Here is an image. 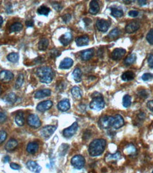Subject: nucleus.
<instances>
[{
	"mask_svg": "<svg viewBox=\"0 0 153 173\" xmlns=\"http://www.w3.org/2000/svg\"><path fill=\"white\" fill-rule=\"evenodd\" d=\"M3 21H4V20H3V18L2 17V16H0V28H1L2 25V24H3Z\"/></svg>",
	"mask_w": 153,
	"mask_h": 173,
	"instance_id": "nucleus-57",
	"label": "nucleus"
},
{
	"mask_svg": "<svg viewBox=\"0 0 153 173\" xmlns=\"http://www.w3.org/2000/svg\"><path fill=\"white\" fill-rule=\"evenodd\" d=\"M131 102H132L131 96L129 95V94H125L123 98V106L125 107V108H128V107H129L131 105Z\"/></svg>",
	"mask_w": 153,
	"mask_h": 173,
	"instance_id": "nucleus-39",
	"label": "nucleus"
},
{
	"mask_svg": "<svg viewBox=\"0 0 153 173\" xmlns=\"http://www.w3.org/2000/svg\"><path fill=\"white\" fill-rule=\"evenodd\" d=\"M138 14H139V12L136 10H131L129 12V15L131 17H136L138 16Z\"/></svg>",
	"mask_w": 153,
	"mask_h": 173,
	"instance_id": "nucleus-49",
	"label": "nucleus"
},
{
	"mask_svg": "<svg viewBox=\"0 0 153 173\" xmlns=\"http://www.w3.org/2000/svg\"><path fill=\"white\" fill-rule=\"evenodd\" d=\"M124 153L125 154H127V155H134L136 153V148H135V146L133 145H130L126 146V148L124 150Z\"/></svg>",
	"mask_w": 153,
	"mask_h": 173,
	"instance_id": "nucleus-37",
	"label": "nucleus"
},
{
	"mask_svg": "<svg viewBox=\"0 0 153 173\" xmlns=\"http://www.w3.org/2000/svg\"><path fill=\"white\" fill-rule=\"evenodd\" d=\"M136 58H137V57H136L135 54H131L126 57L125 60H124V63H125L126 65H131L135 63Z\"/></svg>",
	"mask_w": 153,
	"mask_h": 173,
	"instance_id": "nucleus-36",
	"label": "nucleus"
},
{
	"mask_svg": "<svg viewBox=\"0 0 153 173\" xmlns=\"http://www.w3.org/2000/svg\"><path fill=\"white\" fill-rule=\"evenodd\" d=\"M52 106H53L52 101L46 100L39 103V104L37 105L36 109L37 110L39 111L40 112H44L45 111L50 109Z\"/></svg>",
	"mask_w": 153,
	"mask_h": 173,
	"instance_id": "nucleus-11",
	"label": "nucleus"
},
{
	"mask_svg": "<svg viewBox=\"0 0 153 173\" xmlns=\"http://www.w3.org/2000/svg\"><path fill=\"white\" fill-rule=\"evenodd\" d=\"M62 18H63V21L65 22V23H67V22H69L70 19H71V15L69 14H66L64 16H63Z\"/></svg>",
	"mask_w": 153,
	"mask_h": 173,
	"instance_id": "nucleus-48",
	"label": "nucleus"
},
{
	"mask_svg": "<svg viewBox=\"0 0 153 173\" xmlns=\"http://www.w3.org/2000/svg\"><path fill=\"white\" fill-rule=\"evenodd\" d=\"M14 74L11 71L2 70L0 72V82L3 83H8L13 80Z\"/></svg>",
	"mask_w": 153,
	"mask_h": 173,
	"instance_id": "nucleus-9",
	"label": "nucleus"
},
{
	"mask_svg": "<svg viewBox=\"0 0 153 173\" xmlns=\"http://www.w3.org/2000/svg\"><path fill=\"white\" fill-rule=\"evenodd\" d=\"M27 123L31 127L38 129L41 126V121L36 114H31L27 119Z\"/></svg>",
	"mask_w": 153,
	"mask_h": 173,
	"instance_id": "nucleus-6",
	"label": "nucleus"
},
{
	"mask_svg": "<svg viewBox=\"0 0 153 173\" xmlns=\"http://www.w3.org/2000/svg\"><path fill=\"white\" fill-rule=\"evenodd\" d=\"M94 51L93 48L88 49V50L84 51L83 52L81 53V58L82 60L86 61L90 60L92 57L94 56Z\"/></svg>",
	"mask_w": 153,
	"mask_h": 173,
	"instance_id": "nucleus-19",
	"label": "nucleus"
},
{
	"mask_svg": "<svg viewBox=\"0 0 153 173\" xmlns=\"http://www.w3.org/2000/svg\"><path fill=\"white\" fill-rule=\"evenodd\" d=\"M50 11V9L48 7H45V6L44 5L41 6V7H39L38 10H37V13H38V14H40V15H44V16L48 15Z\"/></svg>",
	"mask_w": 153,
	"mask_h": 173,
	"instance_id": "nucleus-33",
	"label": "nucleus"
},
{
	"mask_svg": "<svg viewBox=\"0 0 153 173\" xmlns=\"http://www.w3.org/2000/svg\"><path fill=\"white\" fill-rule=\"evenodd\" d=\"M82 70L79 67H76V68L74 70L73 73H72V76H73L74 81L76 82H80L82 81Z\"/></svg>",
	"mask_w": 153,
	"mask_h": 173,
	"instance_id": "nucleus-28",
	"label": "nucleus"
},
{
	"mask_svg": "<svg viewBox=\"0 0 153 173\" xmlns=\"http://www.w3.org/2000/svg\"><path fill=\"white\" fill-rule=\"evenodd\" d=\"M152 173H153V171H152Z\"/></svg>",
	"mask_w": 153,
	"mask_h": 173,
	"instance_id": "nucleus-60",
	"label": "nucleus"
},
{
	"mask_svg": "<svg viewBox=\"0 0 153 173\" xmlns=\"http://www.w3.org/2000/svg\"><path fill=\"white\" fill-rule=\"evenodd\" d=\"M135 77V74L132 71H126L121 75V78L123 81H131Z\"/></svg>",
	"mask_w": 153,
	"mask_h": 173,
	"instance_id": "nucleus-29",
	"label": "nucleus"
},
{
	"mask_svg": "<svg viewBox=\"0 0 153 173\" xmlns=\"http://www.w3.org/2000/svg\"><path fill=\"white\" fill-rule=\"evenodd\" d=\"M7 60L11 63H17L18 61V59H19V55L16 53H9V55H7Z\"/></svg>",
	"mask_w": 153,
	"mask_h": 173,
	"instance_id": "nucleus-35",
	"label": "nucleus"
},
{
	"mask_svg": "<svg viewBox=\"0 0 153 173\" xmlns=\"http://www.w3.org/2000/svg\"><path fill=\"white\" fill-rule=\"evenodd\" d=\"M111 23L109 21L104 19H99L96 21V26L99 31L101 32H106L108 31L109 26H110Z\"/></svg>",
	"mask_w": 153,
	"mask_h": 173,
	"instance_id": "nucleus-10",
	"label": "nucleus"
},
{
	"mask_svg": "<svg viewBox=\"0 0 153 173\" xmlns=\"http://www.w3.org/2000/svg\"><path fill=\"white\" fill-rule=\"evenodd\" d=\"M126 51L123 48H116L111 53V57L115 60H119L125 55Z\"/></svg>",
	"mask_w": 153,
	"mask_h": 173,
	"instance_id": "nucleus-13",
	"label": "nucleus"
},
{
	"mask_svg": "<svg viewBox=\"0 0 153 173\" xmlns=\"http://www.w3.org/2000/svg\"><path fill=\"white\" fill-rule=\"evenodd\" d=\"M121 154L120 152H117L115 154H108L106 157V161H111V160H118L121 159Z\"/></svg>",
	"mask_w": 153,
	"mask_h": 173,
	"instance_id": "nucleus-31",
	"label": "nucleus"
},
{
	"mask_svg": "<svg viewBox=\"0 0 153 173\" xmlns=\"http://www.w3.org/2000/svg\"><path fill=\"white\" fill-rule=\"evenodd\" d=\"M75 42L78 46H84L89 44L90 38L87 36H80L75 39Z\"/></svg>",
	"mask_w": 153,
	"mask_h": 173,
	"instance_id": "nucleus-21",
	"label": "nucleus"
},
{
	"mask_svg": "<svg viewBox=\"0 0 153 173\" xmlns=\"http://www.w3.org/2000/svg\"><path fill=\"white\" fill-rule=\"evenodd\" d=\"M26 167L30 171L35 173H40L41 171V167L36 162L30 160L26 163Z\"/></svg>",
	"mask_w": 153,
	"mask_h": 173,
	"instance_id": "nucleus-14",
	"label": "nucleus"
},
{
	"mask_svg": "<svg viewBox=\"0 0 153 173\" xmlns=\"http://www.w3.org/2000/svg\"><path fill=\"white\" fill-rule=\"evenodd\" d=\"M148 62L149 67H151V68H153V55L152 54L149 55L148 58Z\"/></svg>",
	"mask_w": 153,
	"mask_h": 173,
	"instance_id": "nucleus-47",
	"label": "nucleus"
},
{
	"mask_svg": "<svg viewBox=\"0 0 153 173\" xmlns=\"http://www.w3.org/2000/svg\"><path fill=\"white\" fill-rule=\"evenodd\" d=\"M73 65V60L69 57H66L61 61L60 64V69H69Z\"/></svg>",
	"mask_w": 153,
	"mask_h": 173,
	"instance_id": "nucleus-23",
	"label": "nucleus"
},
{
	"mask_svg": "<svg viewBox=\"0 0 153 173\" xmlns=\"http://www.w3.org/2000/svg\"><path fill=\"white\" fill-rule=\"evenodd\" d=\"M113 125V116H104L101 117L99 119V126L101 128L104 129H108L112 127Z\"/></svg>",
	"mask_w": 153,
	"mask_h": 173,
	"instance_id": "nucleus-5",
	"label": "nucleus"
},
{
	"mask_svg": "<svg viewBox=\"0 0 153 173\" xmlns=\"http://www.w3.org/2000/svg\"><path fill=\"white\" fill-rule=\"evenodd\" d=\"M51 91L48 89L45 90H41L37 91L35 93V98L36 99H42L45 97H47V96H50Z\"/></svg>",
	"mask_w": 153,
	"mask_h": 173,
	"instance_id": "nucleus-17",
	"label": "nucleus"
},
{
	"mask_svg": "<svg viewBox=\"0 0 153 173\" xmlns=\"http://www.w3.org/2000/svg\"><path fill=\"white\" fill-rule=\"evenodd\" d=\"M10 167H11V169H13V170H18L21 169V166L19 165L16 164V163H11L10 164Z\"/></svg>",
	"mask_w": 153,
	"mask_h": 173,
	"instance_id": "nucleus-50",
	"label": "nucleus"
},
{
	"mask_svg": "<svg viewBox=\"0 0 153 173\" xmlns=\"http://www.w3.org/2000/svg\"><path fill=\"white\" fill-rule=\"evenodd\" d=\"M49 45V41L47 38H42L38 43V49L41 51L46 50Z\"/></svg>",
	"mask_w": 153,
	"mask_h": 173,
	"instance_id": "nucleus-30",
	"label": "nucleus"
},
{
	"mask_svg": "<svg viewBox=\"0 0 153 173\" xmlns=\"http://www.w3.org/2000/svg\"><path fill=\"white\" fill-rule=\"evenodd\" d=\"M138 5H139L140 6H144L147 4V2L144 1V0L143 1H142V0H139V1H138Z\"/></svg>",
	"mask_w": 153,
	"mask_h": 173,
	"instance_id": "nucleus-55",
	"label": "nucleus"
},
{
	"mask_svg": "<svg viewBox=\"0 0 153 173\" xmlns=\"http://www.w3.org/2000/svg\"><path fill=\"white\" fill-rule=\"evenodd\" d=\"M147 41H148V43L151 45H153V28L150 29V31L148 32V34H147Z\"/></svg>",
	"mask_w": 153,
	"mask_h": 173,
	"instance_id": "nucleus-41",
	"label": "nucleus"
},
{
	"mask_svg": "<svg viewBox=\"0 0 153 173\" xmlns=\"http://www.w3.org/2000/svg\"><path fill=\"white\" fill-rule=\"evenodd\" d=\"M2 92V88H1V86H0V94H1Z\"/></svg>",
	"mask_w": 153,
	"mask_h": 173,
	"instance_id": "nucleus-59",
	"label": "nucleus"
},
{
	"mask_svg": "<svg viewBox=\"0 0 153 173\" xmlns=\"http://www.w3.org/2000/svg\"><path fill=\"white\" fill-rule=\"evenodd\" d=\"M57 127L55 126L52 125H48L46 126L43 127L42 129L41 130V134L43 137L44 138H49L50 136L53 135V133L55 132V130H56Z\"/></svg>",
	"mask_w": 153,
	"mask_h": 173,
	"instance_id": "nucleus-8",
	"label": "nucleus"
},
{
	"mask_svg": "<svg viewBox=\"0 0 153 173\" xmlns=\"http://www.w3.org/2000/svg\"><path fill=\"white\" fill-rule=\"evenodd\" d=\"M53 7L54 8V9L56 10V11H60L62 9V6L60 5L59 3H55V4H53Z\"/></svg>",
	"mask_w": 153,
	"mask_h": 173,
	"instance_id": "nucleus-51",
	"label": "nucleus"
},
{
	"mask_svg": "<svg viewBox=\"0 0 153 173\" xmlns=\"http://www.w3.org/2000/svg\"><path fill=\"white\" fill-rule=\"evenodd\" d=\"M90 13L92 15H95L99 11V5L96 1H92L90 4Z\"/></svg>",
	"mask_w": 153,
	"mask_h": 173,
	"instance_id": "nucleus-24",
	"label": "nucleus"
},
{
	"mask_svg": "<svg viewBox=\"0 0 153 173\" xmlns=\"http://www.w3.org/2000/svg\"><path fill=\"white\" fill-rule=\"evenodd\" d=\"M138 118L141 119V120H142V119H144L145 118V114L143 112L140 113L139 115H138Z\"/></svg>",
	"mask_w": 153,
	"mask_h": 173,
	"instance_id": "nucleus-54",
	"label": "nucleus"
},
{
	"mask_svg": "<svg viewBox=\"0 0 153 173\" xmlns=\"http://www.w3.org/2000/svg\"><path fill=\"white\" fill-rule=\"evenodd\" d=\"M106 145V141L104 139H95L91 142L89 146V153L92 157H97L104 153Z\"/></svg>",
	"mask_w": 153,
	"mask_h": 173,
	"instance_id": "nucleus-1",
	"label": "nucleus"
},
{
	"mask_svg": "<svg viewBox=\"0 0 153 173\" xmlns=\"http://www.w3.org/2000/svg\"><path fill=\"white\" fill-rule=\"evenodd\" d=\"M140 24L137 21H133L131 22L128 24L127 26H125V31L129 34H131V33H133L138 31L140 28Z\"/></svg>",
	"mask_w": 153,
	"mask_h": 173,
	"instance_id": "nucleus-15",
	"label": "nucleus"
},
{
	"mask_svg": "<svg viewBox=\"0 0 153 173\" xmlns=\"http://www.w3.org/2000/svg\"><path fill=\"white\" fill-rule=\"evenodd\" d=\"M77 129H78V123L76 122L73 123L70 127H68L67 129L63 130V134L64 135V137L69 139V138L73 136L74 133L76 132V131H77Z\"/></svg>",
	"mask_w": 153,
	"mask_h": 173,
	"instance_id": "nucleus-7",
	"label": "nucleus"
},
{
	"mask_svg": "<svg viewBox=\"0 0 153 173\" xmlns=\"http://www.w3.org/2000/svg\"><path fill=\"white\" fill-rule=\"evenodd\" d=\"M9 160H10V158L9 157V156H5V157L4 158V162H9Z\"/></svg>",
	"mask_w": 153,
	"mask_h": 173,
	"instance_id": "nucleus-56",
	"label": "nucleus"
},
{
	"mask_svg": "<svg viewBox=\"0 0 153 173\" xmlns=\"http://www.w3.org/2000/svg\"><path fill=\"white\" fill-rule=\"evenodd\" d=\"M124 119L121 115L116 114L113 116L112 128L114 129H119L124 126Z\"/></svg>",
	"mask_w": 153,
	"mask_h": 173,
	"instance_id": "nucleus-12",
	"label": "nucleus"
},
{
	"mask_svg": "<svg viewBox=\"0 0 153 173\" xmlns=\"http://www.w3.org/2000/svg\"><path fill=\"white\" fill-rule=\"evenodd\" d=\"M142 79L143 81H150V80L153 79V75L150 73H145L142 76Z\"/></svg>",
	"mask_w": 153,
	"mask_h": 173,
	"instance_id": "nucleus-43",
	"label": "nucleus"
},
{
	"mask_svg": "<svg viewBox=\"0 0 153 173\" xmlns=\"http://www.w3.org/2000/svg\"><path fill=\"white\" fill-rule=\"evenodd\" d=\"M93 100L91 102L90 106L93 110L100 111L104 109L105 106V102L102 95L98 92H95L92 95Z\"/></svg>",
	"mask_w": 153,
	"mask_h": 173,
	"instance_id": "nucleus-3",
	"label": "nucleus"
},
{
	"mask_svg": "<svg viewBox=\"0 0 153 173\" xmlns=\"http://www.w3.org/2000/svg\"><path fill=\"white\" fill-rule=\"evenodd\" d=\"M7 116L5 113L0 112V123H5L6 121H7Z\"/></svg>",
	"mask_w": 153,
	"mask_h": 173,
	"instance_id": "nucleus-46",
	"label": "nucleus"
},
{
	"mask_svg": "<svg viewBox=\"0 0 153 173\" xmlns=\"http://www.w3.org/2000/svg\"><path fill=\"white\" fill-rule=\"evenodd\" d=\"M71 93L72 96H73L75 100H81L82 97V91L78 86H74V87H72V89L71 90Z\"/></svg>",
	"mask_w": 153,
	"mask_h": 173,
	"instance_id": "nucleus-26",
	"label": "nucleus"
},
{
	"mask_svg": "<svg viewBox=\"0 0 153 173\" xmlns=\"http://www.w3.org/2000/svg\"><path fill=\"white\" fill-rule=\"evenodd\" d=\"M7 137V133L5 131H0V144L3 143Z\"/></svg>",
	"mask_w": 153,
	"mask_h": 173,
	"instance_id": "nucleus-42",
	"label": "nucleus"
},
{
	"mask_svg": "<svg viewBox=\"0 0 153 173\" xmlns=\"http://www.w3.org/2000/svg\"><path fill=\"white\" fill-rule=\"evenodd\" d=\"M36 75L42 83L49 84L53 81L55 72L50 67H41L37 69Z\"/></svg>",
	"mask_w": 153,
	"mask_h": 173,
	"instance_id": "nucleus-2",
	"label": "nucleus"
},
{
	"mask_svg": "<svg viewBox=\"0 0 153 173\" xmlns=\"http://www.w3.org/2000/svg\"><path fill=\"white\" fill-rule=\"evenodd\" d=\"M119 34H120V30L119 29V28H113V29L111 31L110 33H109L108 35V37L111 39H115L119 36Z\"/></svg>",
	"mask_w": 153,
	"mask_h": 173,
	"instance_id": "nucleus-40",
	"label": "nucleus"
},
{
	"mask_svg": "<svg viewBox=\"0 0 153 173\" xmlns=\"http://www.w3.org/2000/svg\"><path fill=\"white\" fill-rule=\"evenodd\" d=\"M138 96H140V97H141L142 99H145L148 97V92H147L146 90H140L139 92H138Z\"/></svg>",
	"mask_w": 153,
	"mask_h": 173,
	"instance_id": "nucleus-45",
	"label": "nucleus"
},
{
	"mask_svg": "<svg viewBox=\"0 0 153 173\" xmlns=\"http://www.w3.org/2000/svg\"><path fill=\"white\" fill-rule=\"evenodd\" d=\"M4 100H5V102H7V104H13L16 101V95L14 92H11V93L7 94V95L4 97Z\"/></svg>",
	"mask_w": 153,
	"mask_h": 173,
	"instance_id": "nucleus-27",
	"label": "nucleus"
},
{
	"mask_svg": "<svg viewBox=\"0 0 153 173\" xmlns=\"http://www.w3.org/2000/svg\"><path fill=\"white\" fill-rule=\"evenodd\" d=\"M72 40V35L69 32L65 33V34H63V36H61L59 38L60 42L62 44L65 46H67V45L71 42Z\"/></svg>",
	"mask_w": 153,
	"mask_h": 173,
	"instance_id": "nucleus-16",
	"label": "nucleus"
},
{
	"mask_svg": "<svg viewBox=\"0 0 153 173\" xmlns=\"http://www.w3.org/2000/svg\"><path fill=\"white\" fill-rule=\"evenodd\" d=\"M49 55L51 57H57V56H59V55H60V52L59 51L56 50V49H53V50L50 51Z\"/></svg>",
	"mask_w": 153,
	"mask_h": 173,
	"instance_id": "nucleus-44",
	"label": "nucleus"
},
{
	"mask_svg": "<svg viewBox=\"0 0 153 173\" xmlns=\"http://www.w3.org/2000/svg\"><path fill=\"white\" fill-rule=\"evenodd\" d=\"M111 15L116 18H120L123 16V11L122 9H117V8H111Z\"/></svg>",
	"mask_w": 153,
	"mask_h": 173,
	"instance_id": "nucleus-34",
	"label": "nucleus"
},
{
	"mask_svg": "<svg viewBox=\"0 0 153 173\" xmlns=\"http://www.w3.org/2000/svg\"><path fill=\"white\" fill-rule=\"evenodd\" d=\"M71 164L75 169L81 170L85 165V159L82 155H76L71 159Z\"/></svg>",
	"mask_w": 153,
	"mask_h": 173,
	"instance_id": "nucleus-4",
	"label": "nucleus"
},
{
	"mask_svg": "<svg viewBox=\"0 0 153 173\" xmlns=\"http://www.w3.org/2000/svg\"><path fill=\"white\" fill-rule=\"evenodd\" d=\"M124 2H125V4H130L133 2V1H124Z\"/></svg>",
	"mask_w": 153,
	"mask_h": 173,
	"instance_id": "nucleus-58",
	"label": "nucleus"
},
{
	"mask_svg": "<svg viewBox=\"0 0 153 173\" xmlns=\"http://www.w3.org/2000/svg\"><path fill=\"white\" fill-rule=\"evenodd\" d=\"M147 106H148V108L151 111V112H153V100L149 101L148 104H147Z\"/></svg>",
	"mask_w": 153,
	"mask_h": 173,
	"instance_id": "nucleus-53",
	"label": "nucleus"
},
{
	"mask_svg": "<svg viewBox=\"0 0 153 173\" xmlns=\"http://www.w3.org/2000/svg\"><path fill=\"white\" fill-rule=\"evenodd\" d=\"M17 146H18V141H16V139H11L7 142V144H6L5 149L6 150H7V151L9 152L13 151V150H14L16 148H17Z\"/></svg>",
	"mask_w": 153,
	"mask_h": 173,
	"instance_id": "nucleus-20",
	"label": "nucleus"
},
{
	"mask_svg": "<svg viewBox=\"0 0 153 173\" xmlns=\"http://www.w3.org/2000/svg\"><path fill=\"white\" fill-rule=\"evenodd\" d=\"M14 120H15V122L16 124H17L18 126H24L25 123V119H24V113H23L22 112H18L16 113Z\"/></svg>",
	"mask_w": 153,
	"mask_h": 173,
	"instance_id": "nucleus-25",
	"label": "nucleus"
},
{
	"mask_svg": "<svg viewBox=\"0 0 153 173\" xmlns=\"http://www.w3.org/2000/svg\"><path fill=\"white\" fill-rule=\"evenodd\" d=\"M39 148V145L36 142H31L28 144L27 148H26V150L28 153L30 154H35L37 153Z\"/></svg>",
	"mask_w": 153,
	"mask_h": 173,
	"instance_id": "nucleus-22",
	"label": "nucleus"
},
{
	"mask_svg": "<svg viewBox=\"0 0 153 173\" xmlns=\"http://www.w3.org/2000/svg\"><path fill=\"white\" fill-rule=\"evenodd\" d=\"M57 108L61 112H66L70 108V103L68 100H64L60 101L57 104Z\"/></svg>",
	"mask_w": 153,
	"mask_h": 173,
	"instance_id": "nucleus-18",
	"label": "nucleus"
},
{
	"mask_svg": "<svg viewBox=\"0 0 153 173\" xmlns=\"http://www.w3.org/2000/svg\"><path fill=\"white\" fill-rule=\"evenodd\" d=\"M23 28V25L20 22H16L11 24V26H10V31L11 32H19L20 31H21Z\"/></svg>",
	"mask_w": 153,
	"mask_h": 173,
	"instance_id": "nucleus-32",
	"label": "nucleus"
},
{
	"mask_svg": "<svg viewBox=\"0 0 153 173\" xmlns=\"http://www.w3.org/2000/svg\"><path fill=\"white\" fill-rule=\"evenodd\" d=\"M34 24V20L31 19V20H27L26 21V25L27 27H33Z\"/></svg>",
	"mask_w": 153,
	"mask_h": 173,
	"instance_id": "nucleus-52",
	"label": "nucleus"
},
{
	"mask_svg": "<svg viewBox=\"0 0 153 173\" xmlns=\"http://www.w3.org/2000/svg\"><path fill=\"white\" fill-rule=\"evenodd\" d=\"M24 75L23 74H19L17 77V80H16V83H15V89L18 90L21 87L23 83H24Z\"/></svg>",
	"mask_w": 153,
	"mask_h": 173,
	"instance_id": "nucleus-38",
	"label": "nucleus"
}]
</instances>
